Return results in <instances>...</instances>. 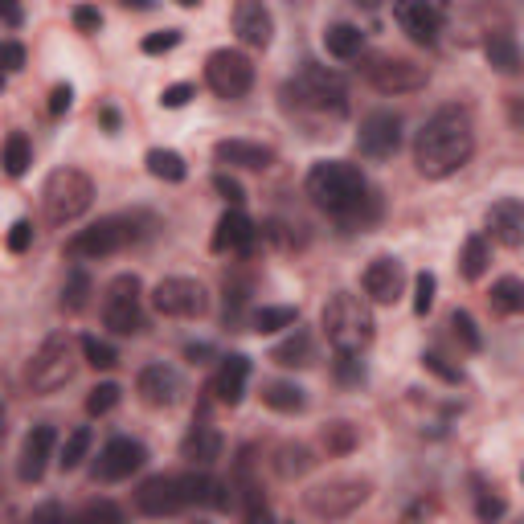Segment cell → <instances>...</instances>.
I'll return each mask as SVG.
<instances>
[{
	"instance_id": "cell-33",
	"label": "cell",
	"mask_w": 524,
	"mask_h": 524,
	"mask_svg": "<svg viewBox=\"0 0 524 524\" xmlns=\"http://www.w3.org/2000/svg\"><path fill=\"white\" fill-rule=\"evenodd\" d=\"M29 164H33L29 136H25V131H9V140H5V172L17 181V177H25V172H29Z\"/></svg>"
},
{
	"instance_id": "cell-14",
	"label": "cell",
	"mask_w": 524,
	"mask_h": 524,
	"mask_svg": "<svg viewBox=\"0 0 524 524\" xmlns=\"http://www.w3.org/2000/svg\"><path fill=\"white\" fill-rule=\"evenodd\" d=\"M357 144L365 156L373 160H389L393 152L402 148V119L393 111H373L361 119V131H357Z\"/></svg>"
},
{
	"instance_id": "cell-61",
	"label": "cell",
	"mask_w": 524,
	"mask_h": 524,
	"mask_svg": "<svg viewBox=\"0 0 524 524\" xmlns=\"http://www.w3.org/2000/svg\"><path fill=\"white\" fill-rule=\"evenodd\" d=\"M357 5H365V9H373V5H381V0H357Z\"/></svg>"
},
{
	"instance_id": "cell-48",
	"label": "cell",
	"mask_w": 524,
	"mask_h": 524,
	"mask_svg": "<svg viewBox=\"0 0 524 524\" xmlns=\"http://www.w3.org/2000/svg\"><path fill=\"white\" fill-rule=\"evenodd\" d=\"M213 189H217V197H226L230 205H242V201H246L242 185L230 177V172H217V177H213Z\"/></svg>"
},
{
	"instance_id": "cell-7",
	"label": "cell",
	"mask_w": 524,
	"mask_h": 524,
	"mask_svg": "<svg viewBox=\"0 0 524 524\" xmlns=\"http://www.w3.org/2000/svg\"><path fill=\"white\" fill-rule=\"evenodd\" d=\"M103 324L115 336L144 332V283L136 275H115L103 291Z\"/></svg>"
},
{
	"instance_id": "cell-3",
	"label": "cell",
	"mask_w": 524,
	"mask_h": 524,
	"mask_svg": "<svg viewBox=\"0 0 524 524\" xmlns=\"http://www.w3.org/2000/svg\"><path fill=\"white\" fill-rule=\"evenodd\" d=\"M320 328H324V336L336 353H361V348H369V340H373V312L361 303V295L340 291L324 303Z\"/></svg>"
},
{
	"instance_id": "cell-32",
	"label": "cell",
	"mask_w": 524,
	"mask_h": 524,
	"mask_svg": "<svg viewBox=\"0 0 524 524\" xmlns=\"http://www.w3.org/2000/svg\"><path fill=\"white\" fill-rule=\"evenodd\" d=\"M492 308L500 316H520L524 312V279H496L492 283Z\"/></svg>"
},
{
	"instance_id": "cell-57",
	"label": "cell",
	"mask_w": 524,
	"mask_h": 524,
	"mask_svg": "<svg viewBox=\"0 0 524 524\" xmlns=\"http://www.w3.org/2000/svg\"><path fill=\"white\" fill-rule=\"evenodd\" d=\"M201 357H209V348H205V344H193V348H189V361L201 365Z\"/></svg>"
},
{
	"instance_id": "cell-40",
	"label": "cell",
	"mask_w": 524,
	"mask_h": 524,
	"mask_svg": "<svg viewBox=\"0 0 524 524\" xmlns=\"http://www.w3.org/2000/svg\"><path fill=\"white\" fill-rule=\"evenodd\" d=\"M324 447H328V455H348L357 447V430H353V422H328L324 426Z\"/></svg>"
},
{
	"instance_id": "cell-37",
	"label": "cell",
	"mask_w": 524,
	"mask_h": 524,
	"mask_svg": "<svg viewBox=\"0 0 524 524\" xmlns=\"http://www.w3.org/2000/svg\"><path fill=\"white\" fill-rule=\"evenodd\" d=\"M308 467H312V451H308V447H299V443H295V447H291V443L279 447V455H275V471H279L283 479H295V475H303Z\"/></svg>"
},
{
	"instance_id": "cell-6",
	"label": "cell",
	"mask_w": 524,
	"mask_h": 524,
	"mask_svg": "<svg viewBox=\"0 0 524 524\" xmlns=\"http://www.w3.org/2000/svg\"><path fill=\"white\" fill-rule=\"evenodd\" d=\"M74 340L66 332H54L41 340V348L33 353L29 369H25V385L33 393H58L70 377H74Z\"/></svg>"
},
{
	"instance_id": "cell-20",
	"label": "cell",
	"mask_w": 524,
	"mask_h": 524,
	"mask_svg": "<svg viewBox=\"0 0 524 524\" xmlns=\"http://www.w3.org/2000/svg\"><path fill=\"white\" fill-rule=\"evenodd\" d=\"M234 33L246 41V46L267 50L271 37H275V17H271V9L262 5V0H242V5L234 9Z\"/></svg>"
},
{
	"instance_id": "cell-2",
	"label": "cell",
	"mask_w": 524,
	"mask_h": 524,
	"mask_svg": "<svg viewBox=\"0 0 524 524\" xmlns=\"http://www.w3.org/2000/svg\"><path fill=\"white\" fill-rule=\"evenodd\" d=\"M303 189H308V197H312L320 209H328L332 217H340L344 209H353V205L369 193L361 168H357V164H344V160H320V164H312Z\"/></svg>"
},
{
	"instance_id": "cell-35",
	"label": "cell",
	"mask_w": 524,
	"mask_h": 524,
	"mask_svg": "<svg viewBox=\"0 0 524 524\" xmlns=\"http://www.w3.org/2000/svg\"><path fill=\"white\" fill-rule=\"evenodd\" d=\"M299 324V312L295 308H287V303H275V308H258L254 316H250V328L254 332H279V328H295Z\"/></svg>"
},
{
	"instance_id": "cell-34",
	"label": "cell",
	"mask_w": 524,
	"mask_h": 524,
	"mask_svg": "<svg viewBox=\"0 0 524 524\" xmlns=\"http://www.w3.org/2000/svg\"><path fill=\"white\" fill-rule=\"evenodd\" d=\"M377 217H381V197L369 189L353 209H344V213L336 217V222H340L344 230H369V226L377 222Z\"/></svg>"
},
{
	"instance_id": "cell-11",
	"label": "cell",
	"mask_w": 524,
	"mask_h": 524,
	"mask_svg": "<svg viewBox=\"0 0 524 524\" xmlns=\"http://www.w3.org/2000/svg\"><path fill=\"white\" fill-rule=\"evenodd\" d=\"M131 238H136L131 222H123V217H103V222L78 230V234L66 242V254H70V258H107V254L123 250Z\"/></svg>"
},
{
	"instance_id": "cell-46",
	"label": "cell",
	"mask_w": 524,
	"mask_h": 524,
	"mask_svg": "<svg viewBox=\"0 0 524 524\" xmlns=\"http://www.w3.org/2000/svg\"><path fill=\"white\" fill-rule=\"evenodd\" d=\"M422 369H430L434 377H443V381H451V385L463 381V373H459L455 365H447V357H439V353H422Z\"/></svg>"
},
{
	"instance_id": "cell-8",
	"label": "cell",
	"mask_w": 524,
	"mask_h": 524,
	"mask_svg": "<svg viewBox=\"0 0 524 524\" xmlns=\"http://www.w3.org/2000/svg\"><path fill=\"white\" fill-rule=\"evenodd\" d=\"M369 500V484L365 479H328V484L303 492V508L320 520H340V516H353L361 504Z\"/></svg>"
},
{
	"instance_id": "cell-29",
	"label": "cell",
	"mask_w": 524,
	"mask_h": 524,
	"mask_svg": "<svg viewBox=\"0 0 524 524\" xmlns=\"http://www.w3.org/2000/svg\"><path fill=\"white\" fill-rule=\"evenodd\" d=\"M262 402H267L271 410H279V414H299L303 406H308V398H303V389L295 381H267L262 385Z\"/></svg>"
},
{
	"instance_id": "cell-52",
	"label": "cell",
	"mask_w": 524,
	"mask_h": 524,
	"mask_svg": "<svg viewBox=\"0 0 524 524\" xmlns=\"http://www.w3.org/2000/svg\"><path fill=\"white\" fill-rule=\"evenodd\" d=\"M0 58H5V74H17L25 66V50L17 41H5V46H0Z\"/></svg>"
},
{
	"instance_id": "cell-4",
	"label": "cell",
	"mask_w": 524,
	"mask_h": 524,
	"mask_svg": "<svg viewBox=\"0 0 524 524\" xmlns=\"http://www.w3.org/2000/svg\"><path fill=\"white\" fill-rule=\"evenodd\" d=\"M283 103L291 111H312V115H344L348 95H344V78L324 70V66H303L287 86H283Z\"/></svg>"
},
{
	"instance_id": "cell-15",
	"label": "cell",
	"mask_w": 524,
	"mask_h": 524,
	"mask_svg": "<svg viewBox=\"0 0 524 524\" xmlns=\"http://www.w3.org/2000/svg\"><path fill=\"white\" fill-rule=\"evenodd\" d=\"M393 21L402 25V33L418 46H434L443 33V13L430 0H393Z\"/></svg>"
},
{
	"instance_id": "cell-5",
	"label": "cell",
	"mask_w": 524,
	"mask_h": 524,
	"mask_svg": "<svg viewBox=\"0 0 524 524\" xmlns=\"http://www.w3.org/2000/svg\"><path fill=\"white\" fill-rule=\"evenodd\" d=\"M41 201H46V217L54 226L78 222V217L95 205V185L82 168H58L50 172L46 189H41Z\"/></svg>"
},
{
	"instance_id": "cell-55",
	"label": "cell",
	"mask_w": 524,
	"mask_h": 524,
	"mask_svg": "<svg viewBox=\"0 0 524 524\" xmlns=\"http://www.w3.org/2000/svg\"><path fill=\"white\" fill-rule=\"evenodd\" d=\"M508 123L524 136V95H512V99H508Z\"/></svg>"
},
{
	"instance_id": "cell-25",
	"label": "cell",
	"mask_w": 524,
	"mask_h": 524,
	"mask_svg": "<svg viewBox=\"0 0 524 524\" xmlns=\"http://www.w3.org/2000/svg\"><path fill=\"white\" fill-rule=\"evenodd\" d=\"M217 164H230V168H250V172H262V168H271L275 152L271 148H262V144H250V140H222L213 148Z\"/></svg>"
},
{
	"instance_id": "cell-58",
	"label": "cell",
	"mask_w": 524,
	"mask_h": 524,
	"mask_svg": "<svg viewBox=\"0 0 524 524\" xmlns=\"http://www.w3.org/2000/svg\"><path fill=\"white\" fill-rule=\"evenodd\" d=\"M99 119H103V127H107V131H115V127H119V115H115V111H111V107H107V111H103V115H99Z\"/></svg>"
},
{
	"instance_id": "cell-54",
	"label": "cell",
	"mask_w": 524,
	"mask_h": 524,
	"mask_svg": "<svg viewBox=\"0 0 524 524\" xmlns=\"http://www.w3.org/2000/svg\"><path fill=\"white\" fill-rule=\"evenodd\" d=\"M74 25H78L82 33H95V29L103 25V17H99V9H91V5H82V9H74Z\"/></svg>"
},
{
	"instance_id": "cell-49",
	"label": "cell",
	"mask_w": 524,
	"mask_h": 524,
	"mask_svg": "<svg viewBox=\"0 0 524 524\" xmlns=\"http://www.w3.org/2000/svg\"><path fill=\"white\" fill-rule=\"evenodd\" d=\"M193 99V86L189 82H177V86H168V91L160 95V103L168 107V111H177V107H185Z\"/></svg>"
},
{
	"instance_id": "cell-17",
	"label": "cell",
	"mask_w": 524,
	"mask_h": 524,
	"mask_svg": "<svg viewBox=\"0 0 524 524\" xmlns=\"http://www.w3.org/2000/svg\"><path fill=\"white\" fill-rule=\"evenodd\" d=\"M54 443H58L54 426H33L25 434L21 455H17V479L21 484H41V475H46V467L54 459Z\"/></svg>"
},
{
	"instance_id": "cell-21",
	"label": "cell",
	"mask_w": 524,
	"mask_h": 524,
	"mask_svg": "<svg viewBox=\"0 0 524 524\" xmlns=\"http://www.w3.org/2000/svg\"><path fill=\"white\" fill-rule=\"evenodd\" d=\"M488 234H492V242H500L508 250H520L524 246V201L500 197L488 209Z\"/></svg>"
},
{
	"instance_id": "cell-59",
	"label": "cell",
	"mask_w": 524,
	"mask_h": 524,
	"mask_svg": "<svg viewBox=\"0 0 524 524\" xmlns=\"http://www.w3.org/2000/svg\"><path fill=\"white\" fill-rule=\"evenodd\" d=\"M123 9H152V0H123Z\"/></svg>"
},
{
	"instance_id": "cell-22",
	"label": "cell",
	"mask_w": 524,
	"mask_h": 524,
	"mask_svg": "<svg viewBox=\"0 0 524 524\" xmlns=\"http://www.w3.org/2000/svg\"><path fill=\"white\" fill-rule=\"evenodd\" d=\"M254 238H258L254 222L234 205V209L222 213V222H217V230H213V250H217V254H250V250H254Z\"/></svg>"
},
{
	"instance_id": "cell-45",
	"label": "cell",
	"mask_w": 524,
	"mask_h": 524,
	"mask_svg": "<svg viewBox=\"0 0 524 524\" xmlns=\"http://www.w3.org/2000/svg\"><path fill=\"white\" fill-rule=\"evenodd\" d=\"M181 46V29H164V33H152L144 37V54H168Z\"/></svg>"
},
{
	"instance_id": "cell-23",
	"label": "cell",
	"mask_w": 524,
	"mask_h": 524,
	"mask_svg": "<svg viewBox=\"0 0 524 524\" xmlns=\"http://www.w3.org/2000/svg\"><path fill=\"white\" fill-rule=\"evenodd\" d=\"M246 381H250V361L246 357H226L222 369L213 377V398L222 406H238L246 398Z\"/></svg>"
},
{
	"instance_id": "cell-24",
	"label": "cell",
	"mask_w": 524,
	"mask_h": 524,
	"mask_svg": "<svg viewBox=\"0 0 524 524\" xmlns=\"http://www.w3.org/2000/svg\"><path fill=\"white\" fill-rule=\"evenodd\" d=\"M222 430L217 426H209V422H197L189 434H185V443H181V455L193 463V467H209V463H217L222 459Z\"/></svg>"
},
{
	"instance_id": "cell-30",
	"label": "cell",
	"mask_w": 524,
	"mask_h": 524,
	"mask_svg": "<svg viewBox=\"0 0 524 524\" xmlns=\"http://www.w3.org/2000/svg\"><path fill=\"white\" fill-rule=\"evenodd\" d=\"M488 262H492V246H488V238L484 234H471L467 242H463V254H459V271H463V279H484V271H488Z\"/></svg>"
},
{
	"instance_id": "cell-13",
	"label": "cell",
	"mask_w": 524,
	"mask_h": 524,
	"mask_svg": "<svg viewBox=\"0 0 524 524\" xmlns=\"http://www.w3.org/2000/svg\"><path fill=\"white\" fill-rule=\"evenodd\" d=\"M148 463V447L136 443V439H111L99 459H95V479H103V484H119V479H131L140 467Z\"/></svg>"
},
{
	"instance_id": "cell-28",
	"label": "cell",
	"mask_w": 524,
	"mask_h": 524,
	"mask_svg": "<svg viewBox=\"0 0 524 524\" xmlns=\"http://www.w3.org/2000/svg\"><path fill=\"white\" fill-rule=\"evenodd\" d=\"M271 361L283 365V369H303V365H312V336L303 332V328H291V336H287L283 344H275Z\"/></svg>"
},
{
	"instance_id": "cell-41",
	"label": "cell",
	"mask_w": 524,
	"mask_h": 524,
	"mask_svg": "<svg viewBox=\"0 0 524 524\" xmlns=\"http://www.w3.org/2000/svg\"><path fill=\"white\" fill-rule=\"evenodd\" d=\"M115 406H119V385H111V381H103V385H95L91 393H86V414L103 418V414H111Z\"/></svg>"
},
{
	"instance_id": "cell-12",
	"label": "cell",
	"mask_w": 524,
	"mask_h": 524,
	"mask_svg": "<svg viewBox=\"0 0 524 524\" xmlns=\"http://www.w3.org/2000/svg\"><path fill=\"white\" fill-rule=\"evenodd\" d=\"M365 78L377 86L381 95H414L426 86V70L410 58H389V54H377L369 58L365 66Z\"/></svg>"
},
{
	"instance_id": "cell-16",
	"label": "cell",
	"mask_w": 524,
	"mask_h": 524,
	"mask_svg": "<svg viewBox=\"0 0 524 524\" xmlns=\"http://www.w3.org/2000/svg\"><path fill=\"white\" fill-rule=\"evenodd\" d=\"M136 504L144 516H177L181 508H189L185 488H181V475H152L140 484Z\"/></svg>"
},
{
	"instance_id": "cell-44",
	"label": "cell",
	"mask_w": 524,
	"mask_h": 524,
	"mask_svg": "<svg viewBox=\"0 0 524 524\" xmlns=\"http://www.w3.org/2000/svg\"><path fill=\"white\" fill-rule=\"evenodd\" d=\"M336 377L344 385H361L365 381V365H361V353H336Z\"/></svg>"
},
{
	"instance_id": "cell-50",
	"label": "cell",
	"mask_w": 524,
	"mask_h": 524,
	"mask_svg": "<svg viewBox=\"0 0 524 524\" xmlns=\"http://www.w3.org/2000/svg\"><path fill=\"white\" fill-rule=\"evenodd\" d=\"M33 246V222H17L13 230H9V250L13 254H25Z\"/></svg>"
},
{
	"instance_id": "cell-18",
	"label": "cell",
	"mask_w": 524,
	"mask_h": 524,
	"mask_svg": "<svg viewBox=\"0 0 524 524\" xmlns=\"http://www.w3.org/2000/svg\"><path fill=\"white\" fill-rule=\"evenodd\" d=\"M361 283H365V295H369L373 303L389 308V303H398L402 291H406V271H402L398 258L381 254V258H373L369 267H365V279H361Z\"/></svg>"
},
{
	"instance_id": "cell-43",
	"label": "cell",
	"mask_w": 524,
	"mask_h": 524,
	"mask_svg": "<svg viewBox=\"0 0 524 524\" xmlns=\"http://www.w3.org/2000/svg\"><path fill=\"white\" fill-rule=\"evenodd\" d=\"M434 291H439V279H434L430 271H422V275L414 279V312H418V316H426V312L434 308Z\"/></svg>"
},
{
	"instance_id": "cell-38",
	"label": "cell",
	"mask_w": 524,
	"mask_h": 524,
	"mask_svg": "<svg viewBox=\"0 0 524 524\" xmlns=\"http://www.w3.org/2000/svg\"><path fill=\"white\" fill-rule=\"evenodd\" d=\"M86 299H91V275H86V271H70V279L62 287V308L66 312H82Z\"/></svg>"
},
{
	"instance_id": "cell-39",
	"label": "cell",
	"mask_w": 524,
	"mask_h": 524,
	"mask_svg": "<svg viewBox=\"0 0 524 524\" xmlns=\"http://www.w3.org/2000/svg\"><path fill=\"white\" fill-rule=\"evenodd\" d=\"M82 344V357H86V365L91 369H115L119 365V353L107 344V340H99V336H82L78 340Z\"/></svg>"
},
{
	"instance_id": "cell-51",
	"label": "cell",
	"mask_w": 524,
	"mask_h": 524,
	"mask_svg": "<svg viewBox=\"0 0 524 524\" xmlns=\"http://www.w3.org/2000/svg\"><path fill=\"white\" fill-rule=\"evenodd\" d=\"M70 103H74V91H70L66 82H58L54 91H50V115H54V119H58V115H66V111H70Z\"/></svg>"
},
{
	"instance_id": "cell-56",
	"label": "cell",
	"mask_w": 524,
	"mask_h": 524,
	"mask_svg": "<svg viewBox=\"0 0 524 524\" xmlns=\"http://www.w3.org/2000/svg\"><path fill=\"white\" fill-rule=\"evenodd\" d=\"M0 9H5V25H9V29L21 25V5H17V0H0Z\"/></svg>"
},
{
	"instance_id": "cell-10",
	"label": "cell",
	"mask_w": 524,
	"mask_h": 524,
	"mask_svg": "<svg viewBox=\"0 0 524 524\" xmlns=\"http://www.w3.org/2000/svg\"><path fill=\"white\" fill-rule=\"evenodd\" d=\"M205 82L217 99H242L254 86V66L238 50H213L205 62Z\"/></svg>"
},
{
	"instance_id": "cell-26",
	"label": "cell",
	"mask_w": 524,
	"mask_h": 524,
	"mask_svg": "<svg viewBox=\"0 0 524 524\" xmlns=\"http://www.w3.org/2000/svg\"><path fill=\"white\" fill-rule=\"evenodd\" d=\"M484 58L500 70V74H516L520 70V46L508 29H492L484 33Z\"/></svg>"
},
{
	"instance_id": "cell-27",
	"label": "cell",
	"mask_w": 524,
	"mask_h": 524,
	"mask_svg": "<svg viewBox=\"0 0 524 524\" xmlns=\"http://www.w3.org/2000/svg\"><path fill=\"white\" fill-rule=\"evenodd\" d=\"M324 50H328L332 58H340V62H353V58H361V50H365V33H361L357 25H348V21H336V25H328V33H324Z\"/></svg>"
},
{
	"instance_id": "cell-42",
	"label": "cell",
	"mask_w": 524,
	"mask_h": 524,
	"mask_svg": "<svg viewBox=\"0 0 524 524\" xmlns=\"http://www.w3.org/2000/svg\"><path fill=\"white\" fill-rule=\"evenodd\" d=\"M451 328H455V336H459V344L467 348V353H479V348H484V336H479L471 312H451Z\"/></svg>"
},
{
	"instance_id": "cell-9",
	"label": "cell",
	"mask_w": 524,
	"mask_h": 524,
	"mask_svg": "<svg viewBox=\"0 0 524 524\" xmlns=\"http://www.w3.org/2000/svg\"><path fill=\"white\" fill-rule=\"evenodd\" d=\"M152 308H156L160 316H172V320H197V316L209 312V291H205L197 279L172 275V279H160V283H156Z\"/></svg>"
},
{
	"instance_id": "cell-31",
	"label": "cell",
	"mask_w": 524,
	"mask_h": 524,
	"mask_svg": "<svg viewBox=\"0 0 524 524\" xmlns=\"http://www.w3.org/2000/svg\"><path fill=\"white\" fill-rule=\"evenodd\" d=\"M148 172L156 181H168V185H177V181H185V156L181 152H172V148H152L148 152Z\"/></svg>"
},
{
	"instance_id": "cell-60",
	"label": "cell",
	"mask_w": 524,
	"mask_h": 524,
	"mask_svg": "<svg viewBox=\"0 0 524 524\" xmlns=\"http://www.w3.org/2000/svg\"><path fill=\"white\" fill-rule=\"evenodd\" d=\"M177 5H185V9H197V5H201V0H177Z\"/></svg>"
},
{
	"instance_id": "cell-1",
	"label": "cell",
	"mask_w": 524,
	"mask_h": 524,
	"mask_svg": "<svg viewBox=\"0 0 524 524\" xmlns=\"http://www.w3.org/2000/svg\"><path fill=\"white\" fill-rule=\"evenodd\" d=\"M475 152V127L463 107H443L426 119L414 140V164L426 181H447L471 160Z\"/></svg>"
},
{
	"instance_id": "cell-53",
	"label": "cell",
	"mask_w": 524,
	"mask_h": 524,
	"mask_svg": "<svg viewBox=\"0 0 524 524\" xmlns=\"http://www.w3.org/2000/svg\"><path fill=\"white\" fill-rule=\"evenodd\" d=\"M475 512H479V520H496V516H504V512H508V504H504L500 496H479Z\"/></svg>"
},
{
	"instance_id": "cell-19",
	"label": "cell",
	"mask_w": 524,
	"mask_h": 524,
	"mask_svg": "<svg viewBox=\"0 0 524 524\" xmlns=\"http://www.w3.org/2000/svg\"><path fill=\"white\" fill-rule=\"evenodd\" d=\"M136 389H140V398H144V406H152V410H168V406H177V398H181V373L172 369V365H148V369H140V381H136Z\"/></svg>"
},
{
	"instance_id": "cell-36",
	"label": "cell",
	"mask_w": 524,
	"mask_h": 524,
	"mask_svg": "<svg viewBox=\"0 0 524 524\" xmlns=\"http://www.w3.org/2000/svg\"><path fill=\"white\" fill-rule=\"evenodd\" d=\"M91 443H95V434H91V426H78L70 439L62 443V451H58V463H62V471H74V467H82V459H86V451H91Z\"/></svg>"
},
{
	"instance_id": "cell-47",
	"label": "cell",
	"mask_w": 524,
	"mask_h": 524,
	"mask_svg": "<svg viewBox=\"0 0 524 524\" xmlns=\"http://www.w3.org/2000/svg\"><path fill=\"white\" fill-rule=\"evenodd\" d=\"M78 520H107V524H119L123 512H119L115 504H107V500H95V504H86V508L78 512Z\"/></svg>"
}]
</instances>
